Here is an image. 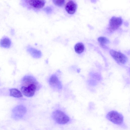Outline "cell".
Here are the masks:
<instances>
[{
	"mask_svg": "<svg viewBox=\"0 0 130 130\" xmlns=\"http://www.w3.org/2000/svg\"><path fill=\"white\" fill-rule=\"evenodd\" d=\"M54 3L56 6L61 7L63 6L65 0H53Z\"/></svg>",
	"mask_w": 130,
	"mask_h": 130,
	"instance_id": "cell-15",
	"label": "cell"
},
{
	"mask_svg": "<svg viewBox=\"0 0 130 130\" xmlns=\"http://www.w3.org/2000/svg\"><path fill=\"white\" fill-rule=\"evenodd\" d=\"M110 53L113 58L119 63L124 64L127 61L126 57L120 52L111 50L110 51Z\"/></svg>",
	"mask_w": 130,
	"mask_h": 130,
	"instance_id": "cell-5",
	"label": "cell"
},
{
	"mask_svg": "<svg viewBox=\"0 0 130 130\" xmlns=\"http://www.w3.org/2000/svg\"><path fill=\"white\" fill-rule=\"evenodd\" d=\"M52 117L54 120L59 124H66L70 120L69 117L60 110H57L54 111L52 113Z\"/></svg>",
	"mask_w": 130,
	"mask_h": 130,
	"instance_id": "cell-3",
	"label": "cell"
},
{
	"mask_svg": "<svg viewBox=\"0 0 130 130\" xmlns=\"http://www.w3.org/2000/svg\"><path fill=\"white\" fill-rule=\"evenodd\" d=\"M23 85L21 90L23 94L28 97L33 96L37 89L38 84L35 78L29 75L24 76L22 79Z\"/></svg>",
	"mask_w": 130,
	"mask_h": 130,
	"instance_id": "cell-1",
	"label": "cell"
},
{
	"mask_svg": "<svg viewBox=\"0 0 130 130\" xmlns=\"http://www.w3.org/2000/svg\"><path fill=\"white\" fill-rule=\"evenodd\" d=\"M10 95L13 97L20 98L23 95L21 92L16 88H12L10 90Z\"/></svg>",
	"mask_w": 130,
	"mask_h": 130,
	"instance_id": "cell-12",
	"label": "cell"
},
{
	"mask_svg": "<svg viewBox=\"0 0 130 130\" xmlns=\"http://www.w3.org/2000/svg\"><path fill=\"white\" fill-rule=\"evenodd\" d=\"M27 2L31 6L35 8H40L44 6L45 0H27Z\"/></svg>",
	"mask_w": 130,
	"mask_h": 130,
	"instance_id": "cell-10",
	"label": "cell"
},
{
	"mask_svg": "<svg viewBox=\"0 0 130 130\" xmlns=\"http://www.w3.org/2000/svg\"><path fill=\"white\" fill-rule=\"evenodd\" d=\"M77 8L76 3L73 1L68 2L66 5L65 9L69 14H72L75 13Z\"/></svg>",
	"mask_w": 130,
	"mask_h": 130,
	"instance_id": "cell-9",
	"label": "cell"
},
{
	"mask_svg": "<svg viewBox=\"0 0 130 130\" xmlns=\"http://www.w3.org/2000/svg\"><path fill=\"white\" fill-rule=\"evenodd\" d=\"M27 51L34 58H39L42 56V53L40 50L30 46H28L27 48Z\"/></svg>",
	"mask_w": 130,
	"mask_h": 130,
	"instance_id": "cell-8",
	"label": "cell"
},
{
	"mask_svg": "<svg viewBox=\"0 0 130 130\" xmlns=\"http://www.w3.org/2000/svg\"><path fill=\"white\" fill-rule=\"evenodd\" d=\"M85 47L84 44L82 43H77L74 46V50L75 52L78 54L82 53L84 51Z\"/></svg>",
	"mask_w": 130,
	"mask_h": 130,
	"instance_id": "cell-13",
	"label": "cell"
},
{
	"mask_svg": "<svg viewBox=\"0 0 130 130\" xmlns=\"http://www.w3.org/2000/svg\"><path fill=\"white\" fill-rule=\"evenodd\" d=\"M106 118L113 123L121 125L124 122V117L123 115L118 111L112 110L108 112L106 116Z\"/></svg>",
	"mask_w": 130,
	"mask_h": 130,
	"instance_id": "cell-2",
	"label": "cell"
},
{
	"mask_svg": "<svg viewBox=\"0 0 130 130\" xmlns=\"http://www.w3.org/2000/svg\"><path fill=\"white\" fill-rule=\"evenodd\" d=\"M11 44L10 39L7 37L5 36L2 38L0 41V46L4 48H9Z\"/></svg>",
	"mask_w": 130,
	"mask_h": 130,
	"instance_id": "cell-11",
	"label": "cell"
},
{
	"mask_svg": "<svg viewBox=\"0 0 130 130\" xmlns=\"http://www.w3.org/2000/svg\"><path fill=\"white\" fill-rule=\"evenodd\" d=\"M26 112V108L23 106H17L13 110V116L15 118H20L22 117Z\"/></svg>",
	"mask_w": 130,
	"mask_h": 130,
	"instance_id": "cell-7",
	"label": "cell"
},
{
	"mask_svg": "<svg viewBox=\"0 0 130 130\" xmlns=\"http://www.w3.org/2000/svg\"><path fill=\"white\" fill-rule=\"evenodd\" d=\"M123 20L120 17H112L109 21L108 30L113 31L117 29L122 24Z\"/></svg>",
	"mask_w": 130,
	"mask_h": 130,
	"instance_id": "cell-4",
	"label": "cell"
},
{
	"mask_svg": "<svg viewBox=\"0 0 130 130\" xmlns=\"http://www.w3.org/2000/svg\"><path fill=\"white\" fill-rule=\"evenodd\" d=\"M98 41L102 45L108 44L109 42V40L107 38L103 37H99L98 39Z\"/></svg>",
	"mask_w": 130,
	"mask_h": 130,
	"instance_id": "cell-14",
	"label": "cell"
},
{
	"mask_svg": "<svg viewBox=\"0 0 130 130\" xmlns=\"http://www.w3.org/2000/svg\"><path fill=\"white\" fill-rule=\"evenodd\" d=\"M51 86L56 89L60 90L62 88L61 83L57 76L55 74L52 75L49 80Z\"/></svg>",
	"mask_w": 130,
	"mask_h": 130,
	"instance_id": "cell-6",
	"label": "cell"
}]
</instances>
